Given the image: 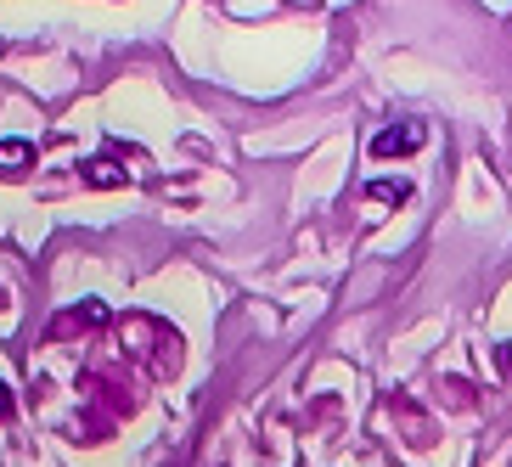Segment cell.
Listing matches in <instances>:
<instances>
[{
  "mask_svg": "<svg viewBox=\"0 0 512 467\" xmlns=\"http://www.w3.org/2000/svg\"><path fill=\"white\" fill-rule=\"evenodd\" d=\"M124 349L141 355L152 377H175V372H181V332L164 327V321H152V316H130V321H124Z\"/></svg>",
  "mask_w": 512,
  "mask_h": 467,
  "instance_id": "1",
  "label": "cell"
},
{
  "mask_svg": "<svg viewBox=\"0 0 512 467\" xmlns=\"http://www.w3.org/2000/svg\"><path fill=\"white\" fill-rule=\"evenodd\" d=\"M422 141H428V124H417V119L389 124V130H377L372 136V158H411Z\"/></svg>",
  "mask_w": 512,
  "mask_h": 467,
  "instance_id": "2",
  "label": "cell"
},
{
  "mask_svg": "<svg viewBox=\"0 0 512 467\" xmlns=\"http://www.w3.org/2000/svg\"><path fill=\"white\" fill-rule=\"evenodd\" d=\"M102 321H107L102 304H79V310H62V316L51 321L46 338H51V344H62V338H74V332H91V327H102Z\"/></svg>",
  "mask_w": 512,
  "mask_h": 467,
  "instance_id": "3",
  "label": "cell"
},
{
  "mask_svg": "<svg viewBox=\"0 0 512 467\" xmlns=\"http://www.w3.org/2000/svg\"><path fill=\"white\" fill-rule=\"evenodd\" d=\"M130 181H136V169L113 164V152H102V158L85 164V186H96V192H107V186H130Z\"/></svg>",
  "mask_w": 512,
  "mask_h": 467,
  "instance_id": "4",
  "label": "cell"
},
{
  "mask_svg": "<svg viewBox=\"0 0 512 467\" xmlns=\"http://www.w3.org/2000/svg\"><path fill=\"white\" fill-rule=\"evenodd\" d=\"M34 169V141H0V181H23Z\"/></svg>",
  "mask_w": 512,
  "mask_h": 467,
  "instance_id": "5",
  "label": "cell"
},
{
  "mask_svg": "<svg viewBox=\"0 0 512 467\" xmlns=\"http://www.w3.org/2000/svg\"><path fill=\"white\" fill-rule=\"evenodd\" d=\"M366 192H372L377 203H406V197H411V186H406V181H372Z\"/></svg>",
  "mask_w": 512,
  "mask_h": 467,
  "instance_id": "6",
  "label": "cell"
},
{
  "mask_svg": "<svg viewBox=\"0 0 512 467\" xmlns=\"http://www.w3.org/2000/svg\"><path fill=\"white\" fill-rule=\"evenodd\" d=\"M0 422H12V389L0 383Z\"/></svg>",
  "mask_w": 512,
  "mask_h": 467,
  "instance_id": "7",
  "label": "cell"
},
{
  "mask_svg": "<svg viewBox=\"0 0 512 467\" xmlns=\"http://www.w3.org/2000/svg\"><path fill=\"white\" fill-rule=\"evenodd\" d=\"M496 361H501V377H512V344L496 349Z\"/></svg>",
  "mask_w": 512,
  "mask_h": 467,
  "instance_id": "8",
  "label": "cell"
}]
</instances>
